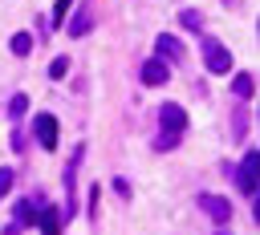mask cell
<instances>
[{
  "instance_id": "6da1fadb",
  "label": "cell",
  "mask_w": 260,
  "mask_h": 235,
  "mask_svg": "<svg viewBox=\"0 0 260 235\" xmlns=\"http://www.w3.org/2000/svg\"><path fill=\"white\" fill-rule=\"evenodd\" d=\"M158 126H162V134H183L187 130V109L179 101H162L158 105Z\"/></svg>"
},
{
  "instance_id": "7a4b0ae2",
  "label": "cell",
  "mask_w": 260,
  "mask_h": 235,
  "mask_svg": "<svg viewBox=\"0 0 260 235\" xmlns=\"http://www.w3.org/2000/svg\"><path fill=\"white\" fill-rule=\"evenodd\" d=\"M256 166H260V154H256V146L244 154V162H240V170H236V186L248 194V199H256Z\"/></svg>"
},
{
  "instance_id": "3957f363",
  "label": "cell",
  "mask_w": 260,
  "mask_h": 235,
  "mask_svg": "<svg viewBox=\"0 0 260 235\" xmlns=\"http://www.w3.org/2000/svg\"><path fill=\"white\" fill-rule=\"evenodd\" d=\"M203 61H207L211 73H232V53L211 36H203Z\"/></svg>"
},
{
  "instance_id": "277c9868",
  "label": "cell",
  "mask_w": 260,
  "mask_h": 235,
  "mask_svg": "<svg viewBox=\"0 0 260 235\" xmlns=\"http://www.w3.org/2000/svg\"><path fill=\"white\" fill-rule=\"evenodd\" d=\"M32 134H37V142H41L45 150H57L61 126H57V118H53V113H37V122H32Z\"/></svg>"
},
{
  "instance_id": "5b68a950",
  "label": "cell",
  "mask_w": 260,
  "mask_h": 235,
  "mask_svg": "<svg viewBox=\"0 0 260 235\" xmlns=\"http://www.w3.org/2000/svg\"><path fill=\"white\" fill-rule=\"evenodd\" d=\"M199 207H203L215 223H228V219H232V207H228V199H219V194H199Z\"/></svg>"
},
{
  "instance_id": "8992f818",
  "label": "cell",
  "mask_w": 260,
  "mask_h": 235,
  "mask_svg": "<svg viewBox=\"0 0 260 235\" xmlns=\"http://www.w3.org/2000/svg\"><path fill=\"white\" fill-rule=\"evenodd\" d=\"M142 81H146V85H167V81H171L167 61H162V57H150V61L142 65Z\"/></svg>"
},
{
  "instance_id": "52a82bcc",
  "label": "cell",
  "mask_w": 260,
  "mask_h": 235,
  "mask_svg": "<svg viewBox=\"0 0 260 235\" xmlns=\"http://www.w3.org/2000/svg\"><path fill=\"white\" fill-rule=\"evenodd\" d=\"M154 53H158L162 61H183V45H179L171 32H162V36L154 41Z\"/></svg>"
},
{
  "instance_id": "ba28073f",
  "label": "cell",
  "mask_w": 260,
  "mask_h": 235,
  "mask_svg": "<svg viewBox=\"0 0 260 235\" xmlns=\"http://www.w3.org/2000/svg\"><path fill=\"white\" fill-rule=\"evenodd\" d=\"M89 24H93V12H89V4H81V8H77V16L69 20V32H73V36H85V32H89Z\"/></svg>"
},
{
  "instance_id": "9c48e42d",
  "label": "cell",
  "mask_w": 260,
  "mask_h": 235,
  "mask_svg": "<svg viewBox=\"0 0 260 235\" xmlns=\"http://www.w3.org/2000/svg\"><path fill=\"white\" fill-rule=\"evenodd\" d=\"M37 223H41V231H49V235H57V231L65 227V215H57L53 207H45V211L37 215Z\"/></svg>"
},
{
  "instance_id": "30bf717a",
  "label": "cell",
  "mask_w": 260,
  "mask_h": 235,
  "mask_svg": "<svg viewBox=\"0 0 260 235\" xmlns=\"http://www.w3.org/2000/svg\"><path fill=\"white\" fill-rule=\"evenodd\" d=\"M232 89H236V97H252L256 93V77L252 73H236L232 77Z\"/></svg>"
},
{
  "instance_id": "8fae6325",
  "label": "cell",
  "mask_w": 260,
  "mask_h": 235,
  "mask_svg": "<svg viewBox=\"0 0 260 235\" xmlns=\"http://www.w3.org/2000/svg\"><path fill=\"white\" fill-rule=\"evenodd\" d=\"M8 49H12L16 57H28V53H32V36H28V32H16V36L8 41Z\"/></svg>"
},
{
  "instance_id": "7c38bea8",
  "label": "cell",
  "mask_w": 260,
  "mask_h": 235,
  "mask_svg": "<svg viewBox=\"0 0 260 235\" xmlns=\"http://www.w3.org/2000/svg\"><path fill=\"white\" fill-rule=\"evenodd\" d=\"M65 69H69V57H53V61H49V77H53V81H61Z\"/></svg>"
},
{
  "instance_id": "4fadbf2b",
  "label": "cell",
  "mask_w": 260,
  "mask_h": 235,
  "mask_svg": "<svg viewBox=\"0 0 260 235\" xmlns=\"http://www.w3.org/2000/svg\"><path fill=\"white\" fill-rule=\"evenodd\" d=\"M16 223H24V227L37 223V207H32V203H20V207H16Z\"/></svg>"
},
{
  "instance_id": "5bb4252c",
  "label": "cell",
  "mask_w": 260,
  "mask_h": 235,
  "mask_svg": "<svg viewBox=\"0 0 260 235\" xmlns=\"http://www.w3.org/2000/svg\"><path fill=\"white\" fill-rule=\"evenodd\" d=\"M179 24H183V28H199L203 20H199V12H195V8H183V12H179Z\"/></svg>"
},
{
  "instance_id": "9a60e30c",
  "label": "cell",
  "mask_w": 260,
  "mask_h": 235,
  "mask_svg": "<svg viewBox=\"0 0 260 235\" xmlns=\"http://www.w3.org/2000/svg\"><path fill=\"white\" fill-rule=\"evenodd\" d=\"M24 105H28V97H24V93H16V97H12V101H8V118H12V122H16V118H20V113H24Z\"/></svg>"
},
{
  "instance_id": "2e32d148",
  "label": "cell",
  "mask_w": 260,
  "mask_h": 235,
  "mask_svg": "<svg viewBox=\"0 0 260 235\" xmlns=\"http://www.w3.org/2000/svg\"><path fill=\"white\" fill-rule=\"evenodd\" d=\"M12 182H16V174H12L8 166H4V170H0V203H4V194L12 190Z\"/></svg>"
},
{
  "instance_id": "e0dca14e",
  "label": "cell",
  "mask_w": 260,
  "mask_h": 235,
  "mask_svg": "<svg viewBox=\"0 0 260 235\" xmlns=\"http://www.w3.org/2000/svg\"><path fill=\"white\" fill-rule=\"evenodd\" d=\"M179 142V134H158V150H171Z\"/></svg>"
}]
</instances>
